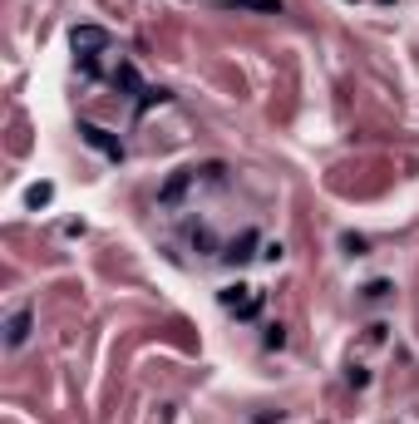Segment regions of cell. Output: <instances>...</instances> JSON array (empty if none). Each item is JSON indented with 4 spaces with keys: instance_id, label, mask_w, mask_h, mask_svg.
<instances>
[{
    "instance_id": "cell-6",
    "label": "cell",
    "mask_w": 419,
    "mask_h": 424,
    "mask_svg": "<svg viewBox=\"0 0 419 424\" xmlns=\"http://www.w3.org/2000/svg\"><path fill=\"white\" fill-rule=\"evenodd\" d=\"M30 330H35V306H20L15 316L5 320V345H10V350H20V345L30 340Z\"/></svg>"
},
{
    "instance_id": "cell-9",
    "label": "cell",
    "mask_w": 419,
    "mask_h": 424,
    "mask_svg": "<svg viewBox=\"0 0 419 424\" xmlns=\"http://www.w3.org/2000/svg\"><path fill=\"white\" fill-rule=\"evenodd\" d=\"M262 345H267V350H281V345H286V330H281V325H267Z\"/></svg>"
},
{
    "instance_id": "cell-8",
    "label": "cell",
    "mask_w": 419,
    "mask_h": 424,
    "mask_svg": "<svg viewBox=\"0 0 419 424\" xmlns=\"http://www.w3.org/2000/svg\"><path fill=\"white\" fill-rule=\"evenodd\" d=\"M50 198H55V188H50V183H35V188L25 193V203H30V208H50Z\"/></svg>"
},
{
    "instance_id": "cell-7",
    "label": "cell",
    "mask_w": 419,
    "mask_h": 424,
    "mask_svg": "<svg viewBox=\"0 0 419 424\" xmlns=\"http://www.w3.org/2000/svg\"><path fill=\"white\" fill-rule=\"evenodd\" d=\"M227 10H257V15H281V0H222Z\"/></svg>"
},
{
    "instance_id": "cell-1",
    "label": "cell",
    "mask_w": 419,
    "mask_h": 424,
    "mask_svg": "<svg viewBox=\"0 0 419 424\" xmlns=\"http://www.w3.org/2000/svg\"><path fill=\"white\" fill-rule=\"evenodd\" d=\"M69 45H74V65L79 69H89V65H99L113 55V35L99 30V25H74L69 30Z\"/></svg>"
},
{
    "instance_id": "cell-12",
    "label": "cell",
    "mask_w": 419,
    "mask_h": 424,
    "mask_svg": "<svg viewBox=\"0 0 419 424\" xmlns=\"http://www.w3.org/2000/svg\"><path fill=\"white\" fill-rule=\"evenodd\" d=\"M380 5H395V0H380Z\"/></svg>"
},
{
    "instance_id": "cell-4",
    "label": "cell",
    "mask_w": 419,
    "mask_h": 424,
    "mask_svg": "<svg viewBox=\"0 0 419 424\" xmlns=\"http://www.w3.org/2000/svg\"><path fill=\"white\" fill-rule=\"evenodd\" d=\"M262 242H267V237H262L257 227H247L242 237H232V242L222 247V262H227V267H247L252 257H262V252H252V247H262Z\"/></svg>"
},
{
    "instance_id": "cell-11",
    "label": "cell",
    "mask_w": 419,
    "mask_h": 424,
    "mask_svg": "<svg viewBox=\"0 0 419 424\" xmlns=\"http://www.w3.org/2000/svg\"><path fill=\"white\" fill-rule=\"evenodd\" d=\"M390 291H395V286H390V281H370V286H365V301H385V296H390Z\"/></svg>"
},
{
    "instance_id": "cell-5",
    "label": "cell",
    "mask_w": 419,
    "mask_h": 424,
    "mask_svg": "<svg viewBox=\"0 0 419 424\" xmlns=\"http://www.w3.org/2000/svg\"><path fill=\"white\" fill-rule=\"evenodd\" d=\"M79 133H84V143H89V148H99V153H104L108 163H123V143H118L108 128H99V123H79Z\"/></svg>"
},
{
    "instance_id": "cell-2",
    "label": "cell",
    "mask_w": 419,
    "mask_h": 424,
    "mask_svg": "<svg viewBox=\"0 0 419 424\" xmlns=\"http://www.w3.org/2000/svg\"><path fill=\"white\" fill-rule=\"evenodd\" d=\"M217 301H222V311H232L237 320H257L262 306H267V291H257V286H247V281H232V286L217 291Z\"/></svg>"
},
{
    "instance_id": "cell-10",
    "label": "cell",
    "mask_w": 419,
    "mask_h": 424,
    "mask_svg": "<svg viewBox=\"0 0 419 424\" xmlns=\"http://www.w3.org/2000/svg\"><path fill=\"white\" fill-rule=\"evenodd\" d=\"M340 242H345V252H350V257H365V247H370V242H365V237H355V232H345Z\"/></svg>"
},
{
    "instance_id": "cell-3",
    "label": "cell",
    "mask_w": 419,
    "mask_h": 424,
    "mask_svg": "<svg viewBox=\"0 0 419 424\" xmlns=\"http://www.w3.org/2000/svg\"><path fill=\"white\" fill-rule=\"evenodd\" d=\"M198 178H203V168H178V173L158 188V208H163V212H178V208H183V198L198 188Z\"/></svg>"
}]
</instances>
